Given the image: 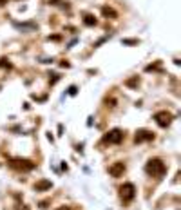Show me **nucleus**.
Masks as SVG:
<instances>
[{
  "instance_id": "1a4fd4ad",
  "label": "nucleus",
  "mask_w": 181,
  "mask_h": 210,
  "mask_svg": "<svg viewBox=\"0 0 181 210\" xmlns=\"http://www.w3.org/2000/svg\"><path fill=\"white\" fill-rule=\"evenodd\" d=\"M102 13L105 15V16H110V18H118V13L114 11V9H112V7H102Z\"/></svg>"
},
{
  "instance_id": "0eeeda50",
  "label": "nucleus",
  "mask_w": 181,
  "mask_h": 210,
  "mask_svg": "<svg viewBox=\"0 0 181 210\" xmlns=\"http://www.w3.org/2000/svg\"><path fill=\"white\" fill-rule=\"evenodd\" d=\"M123 172H125V163H121V161H116L109 167V174L112 178H121Z\"/></svg>"
},
{
  "instance_id": "f03ea898",
  "label": "nucleus",
  "mask_w": 181,
  "mask_h": 210,
  "mask_svg": "<svg viewBox=\"0 0 181 210\" xmlns=\"http://www.w3.org/2000/svg\"><path fill=\"white\" fill-rule=\"evenodd\" d=\"M9 167L15 170H33L36 167V163H33L29 159H22V158H13V159H9Z\"/></svg>"
},
{
  "instance_id": "dca6fc26",
  "label": "nucleus",
  "mask_w": 181,
  "mask_h": 210,
  "mask_svg": "<svg viewBox=\"0 0 181 210\" xmlns=\"http://www.w3.org/2000/svg\"><path fill=\"white\" fill-rule=\"evenodd\" d=\"M47 205H49V201H42L40 203V208H47Z\"/></svg>"
},
{
  "instance_id": "7ed1b4c3",
  "label": "nucleus",
  "mask_w": 181,
  "mask_h": 210,
  "mask_svg": "<svg viewBox=\"0 0 181 210\" xmlns=\"http://www.w3.org/2000/svg\"><path fill=\"white\" fill-rule=\"evenodd\" d=\"M120 197H121V201L127 205V203H130L134 197H136V186L132 185V183H123L121 186H120Z\"/></svg>"
},
{
  "instance_id": "f8f14e48",
  "label": "nucleus",
  "mask_w": 181,
  "mask_h": 210,
  "mask_svg": "<svg viewBox=\"0 0 181 210\" xmlns=\"http://www.w3.org/2000/svg\"><path fill=\"white\" fill-rule=\"evenodd\" d=\"M67 92H69L71 96H74L76 92H78V87H76V85H71V87H69V91H67Z\"/></svg>"
},
{
  "instance_id": "39448f33",
  "label": "nucleus",
  "mask_w": 181,
  "mask_h": 210,
  "mask_svg": "<svg viewBox=\"0 0 181 210\" xmlns=\"http://www.w3.org/2000/svg\"><path fill=\"white\" fill-rule=\"evenodd\" d=\"M121 139H123V130H120V129H112L103 136L105 143H120Z\"/></svg>"
},
{
  "instance_id": "f257e3e1",
  "label": "nucleus",
  "mask_w": 181,
  "mask_h": 210,
  "mask_svg": "<svg viewBox=\"0 0 181 210\" xmlns=\"http://www.w3.org/2000/svg\"><path fill=\"white\" fill-rule=\"evenodd\" d=\"M145 172L152 178H161L165 172H167V167H165V163L160 159V158H152L147 161V165H145Z\"/></svg>"
},
{
  "instance_id": "2eb2a0df",
  "label": "nucleus",
  "mask_w": 181,
  "mask_h": 210,
  "mask_svg": "<svg viewBox=\"0 0 181 210\" xmlns=\"http://www.w3.org/2000/svg\"><path fill=\"white\" fill-rule=\"evenodd\" d=\"M54 210H71V206H67V205H62V206H58V208H54Z\"/></svg>"
},
{
  "instance_id": "ddd939ff",
  "label": "nucleus",
  "mask_w": 181,
  "mask_h": 210,
  "mask_svg": "<svg viewBox=\"0 0 181 210\" xmlns=\"http://www.w3.org/2000/svg\"><path fill=\"white\" fill-rule=\"evenodd\" d=\"M0 65H2V67H11V63H9L7 58H2V60H0Z\"/></svg>"
},
{
  "instance_id": "423d86ee",
  "label": "nucleus",
  "mask_w": 181,
  "mask_h": 210,
  "mask_svg": "<svg viewBox=\"0 0 181 210\" xmlns=\"http://www.w3.org/2000/svg\"><path fill=\"white\" fill-rule=\"evenodd\" d=\"M154 139V132L149 130V129H140L136 130V136H134V141L136 143H143V141H150Z\"/></svg>"
},
{
  "instance_id": "4468645a",
  "label": "nucleus",
  "mask_w": 181,
  "mask_h": 210,
  "mask_svg": "<svg viewBox=\"0 0 181 210\" xmlns=\"http://www.w3.org/2000/svg\"><path fill=\"white\" fill-rule=\"evenodd\" d=\"M138 42H140V40H123V43H125V45H136Z\"/></svg>"
},
{
  "instance_id": "9b49d317",
  "label": "nucleus",
  "mask_w": 181,
  "mask_h": 210,
  "mask_svg": "<svg viewBox=\"0 0 181 210\" xmlns=\"http://www.w3.org/2000/svg\"><path fill=\"white\" fill-rule=\"evenodd\" d=\"M138 83H140L138 76H134V78H130V80H127V82H125V85H129V87H136Z\"/></svg>"
},
{
  "instance_id": "20e7f679",
  "label": "nucleus",
  "mask_w": 181,
  "mask_h": 210,
  "mask_svg": "<svg viewBox=\"0 0 181 210\" xmlns=\"http://www.w3.org/2000/svg\"><path fill=\"white\" fill-rule=\"evenodd\" d=\"M154 120H156V123L160 127H168L172 123V120H174V116L170 112H167V111H160V112L154 114Z\"/></svg>"
},
{
  "instance_id": "9d476101",
  "label": "nucleus",
  "mask_w": 181,
  "mask_h": 210,
  "mask_svg": "<svg viewBox=\"0 0 181 210\" xmlns=\"http://www.w3.org/2000/svg\"><path fill=\"white\" fill-rule=\"evenodd\" d=\"M83 24H85V26H96V18H94V16H90V15H85Z\"/></svg>"
},
{
  "instance_id": "6e6552de",
  "label": "nucleus",
  "mask_w": 181,
  "mask_h": 210,
  "mask_svg": "<svg viewBox=\"0 0 181 210\" xmlns=\"http://www.w3.org/2000/svg\"><path fill=\"white\" fill-rule=\"evenodd\" d=\"M51 186H53V183L49 179H40V181L35 183V190L36 192H45V190H49Z\"/></svg>"
}]
</instances>
